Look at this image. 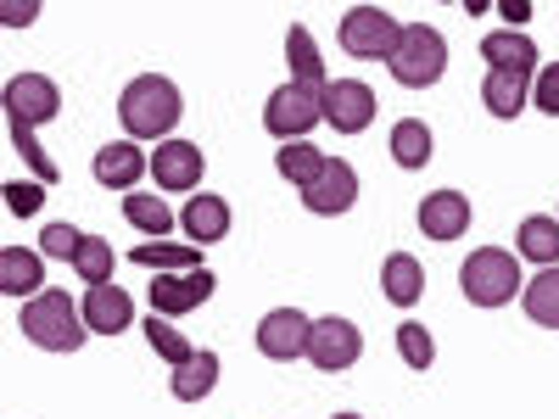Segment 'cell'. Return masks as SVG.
<instances>
[{
	"mask_svg": "<svg viewBox=\"0 0 559 419\" xmlns=\"http://www.w3.org/2000/svg\"><path fill=\"white\" fill-rule=\"evenodd\" d=\"M185 118V96H179V84L168 73H140L123 84V96H118V123L129 140H163L179 129Z\"/></svg>",
	"mask_w": 559,
	"mask_h": 419,
	"instance_id": "cell-1",
	"label": "cell"
},
{
	"mask_svg": "<svg viewBox=\"0 0 559 419\" xmlns=\"http://www.w3.org/2000/svg\"><path fill=\"white\" fill-rule=\"evenodd\" d=\"M17 324H23V336H28L39 352H79V347L90 342L84 308H79L62 286H45L34 302H23Z\"/></svg>",
	"mask_w": 559,
	"mask_h": 419,
	"instance_id": "cell-2",
	"label": "cell"
},
{
	"mask_svg": "<svg viewBox=\"0 0 559 419\" xmlns=\"http://www.w3.org/2000/svg\"><path fill=\"white\" fill-rule=\"evenodd\" d=\"M459 291L471 308H509L521 297V258L503 247H476L459 263Z\"/></svg>",
	"mask_w": 559,
	"mask_h": 419,
	"instance_id": "cell-3",
	"label": "cell"
},
{
	"mask_svg": "<svg viewBox=\"0 0 559 419\" xmlns=\"http://www.w3.org/2000/svg\"><path fill=\"white\" fill-rule=\"evenodd\" d=\"M386 68H392V79H397L403 89H431V84L448 73V39H442V28H431V23H403L397 51L386 57Z\"/></svg>",
	"mask_w": 559,
	"mask_h": 419,
	"instance_id": "cell-4",
	"label": "cell"
},
{
	"mask_svg": "<svg viewBox=\"0 0 559 419\" xmlns=\"http://www.w3.org/2000/svg\"><path fill=\"white\" fill-rule=\"evenodd\" d=\"M324 123V84H297L286 79L263 101V129L280 140V146H292V140H308L313 129Z\"/></svg>",
	"mask_w": 559,
	"mask_h": 419,
	"instance_id": "cell-5",
	"label": "cell"
},
{
	"mask_svg": "<svg viewBox=\"0 0 559 419\" xmlns=\"http://www.w3.org/2000/svg\"><path fill=\"white\" fill-rule=\"evenodd\" d=\"M397 34H403V23H397L386 7H353V12L342 17V28H336L342 51L358 57V62H386V57L397 51Z\"/></svg>",
	"mask_w": 559,
	"mask_h": 419,
	"instance_id": "cell-6",
	"label": "cell"
},
{
	"mask_svg": "<svg viewBox=\"0 0 559 419\" xmlns=\"http://www.w3.org/2000/svg\"><path fill=\"white\" fill-rule=\"evenodd\" d=\"M364 358V331L353 319L342 313H319L313 331H308V363L324 369V375H342V369H353Z\"/></svg>",
	"mask_w": 559,
	"mask_h": 419,
	"instance_id": "cell-7",
	"label": "cell"
},
{
	"mask_svg": "<svg viewBox=\"0 0 559 419\" xmlns=\"http://www.w3.org/2000/svg\"><path fill=\"white\" fill-rule=\"evenodd\" d=\"M0 101H7V118L12 123L45 129V123L62 112V89H57V79H45V73H12Z\"/></svg>",
	"mask_w": 559,
	"mask_h": 419,
	"instance_id": "cell-8",
	"label": "cell"
},
{
	"mask_svg": "<svg viewBox=\"0 0 559 419\" xmlns=\"http://www.w3.org/2000/svg\"><path fill=\"white\" fill-rule=\"evenodd\" d=\"M218 286V274L213 268H191V274H152V286H146V302L152 313L163 319H179V313H197Z\"/></svg>",
	"mask_w": 559,
	"mask_h": 419,
	"instance_id": "cell-9",
	"label": "cell"
},
{
	"mask_svg": "<svg viewBox=\"0 0 559 419\" xmlns=\"http://www.w3.org/2000/svg\"><path fill=\"white\" fill-rule=\"evenodd\" d=\"M376 112H381V101L364 79H331L324 84V123L336 134H364L376 123Z\"/></svg>",
	"mask_w": 559,
	"mask_h": 419,
	"instance_id": "cell-10",
	"label": "cell"
},
{
	"mask_svg": "<svg viewBox=\"0 0 559 419\" xmlns=\"http://www.w3.org/2000/svg\"><path fill=\"white\" fill-rule=\"evenodd\" d=\"M297 196H302V207L319 213V218H342V213H353V202H358V173H353L347 157H331V163L319 168V179L302 184Z\"/></svg>",
	"mask_w": 559,
	"mask_h": 419,
	"instance_id": "cell-11",
	"label": "cell"
},
{
	"mask_svg": "<svg viewBox=\"0 0 559 419\" xmlns=\"http://www.w3.org/2000/svg\"><path fill=\"white\" fill-rule=\"evenodd\" d=\"M308 331H313V319L302 308H274V313L258 319V352L274 358V363L308 358Z\"/></svg>",
	"mask_w": 559,
	"mask_h": 419,
	"instance_id": "cell-12",
	"label": "cell"
},
{
	"mask_svg": "<svg viewBox=\"0 0 559 419\" xmlns=\"http://www.w3.org/2000/svg\"><path fill=\"white\" fill-rule=\"evenodd\" d=\"M202 146L197 140H163V146L152 152V179L163 184V191H179V196H197V184H202Z\"/></svg>",
	"mask_w": 559,
	"mask_h": 419,
	"instance_id": "cell-13",
	"label": "cell"
},
{
	"mask_svg": "<svg viewBox=\"0 0 559 419\" xmlns=\"http://www.w3.org/2000/svg\"><path fill=\"white\" fill-rule=\"evenodd\" d=\"M229 202L224 196H213V191H197V196H185V207H179V229H185V241L191 247H218L224 236H229Z\"/></svg>",
	"mask_w": 559,
	"mask_h": 419,
	"instance_id": "cell-14",
	"label": "cell"
},
{
	"mask_svg": "<svg viewBox=\"0 0 559 419\" xmlns=\"http://www.w3.org/2000/svg\"><path fill=\"white\" fill-rule=\"evenodd\" d=\"M419 236L426 241H459L464 229H471V196L464 191H431L419 196Z\"/></svg>",
	"mask_w": 559,
	"mask_h": 419,
	"instance_id": "cell-15",
	"label": "cell"
},
{
	"mask_svg": "<svg viewBox=\"0 0 559 419\" xmlns=\"http://www.w3.org/2000/svg\"><path fill=\"white\" fill-rule=\"evenodd\" d=\"M481 62H487V73H515V79H537V68H543L532 34H515V28H492L481 39Z\"/></svg>",
	"mask_w": 559,
	"mask_h": 419,
	"instance_id": "cell-16",
	"label": "cell"
},
{
	"mask_svg": "<svg viewBox=\"0 0 559 419\" xmlns=\"http://www.w3.org/2000/svg\"><path fill=\"white\" fill-rule=\"evenodd\" d=\"M90 168H96V184L129 196V184H140V173H152V157L140 152V140H107Z\"/></svg>",
	"mask_w": 559,
	"mask_h": 419,
	"instance_id": "cell-17",
	"label": "cell"
},
{
	"mask_svg": "<svg viewBox=\"0 0 559 419\" xmlns=\"http://www.w3.org/2000/svg\"><path fill=\"white\" fill-rule=\"evenodd\" d=\"M45 252L34 247H0V291L17 297V302H34L45 291Z\"/></svg>",
	"mask_w": 559,
	"mask_h": 419,
	"instance_id": "cell-18",
	"label": "cell"
},
{
	"mask_svg": "<svg viewBox=\"0 0 559 419\" xmlns=\"http://www.w3.org/2000/svg\"><path fill=\"white\" fill-rule=\"evenodd\" d=\"M84 324H90V336H123L129 324H134V297L123 286H96V291H84Z\"/></svg>",
	"mask_w": 559,
	"mask_h": 419,
	"instance_id": "cell-19",
	"label": "cell"
},
{
	"mask_svg": "<svg viewBox=\"0 0 559 419\" xmlns=\"http://www.w3.org/2000/svg\"><path fill=\"white\" fill-rule=\"evenodd\" d=\"M381 291L392 308H414L419 297H426V263H419L414 252H392L381 263Z\"/></svg>",
	"mask_w": 559,
	"mask_h": 419,
	"instance_id": "cell-20",
	"label": "cell"
},
{
	"mask_svg": "<svg viewBox=\"0 0 559 419\" xmlns=\"http://www.w3.org/2000/svg\"><path fill=\"white\" fill-rule=\"evenodd\" d=\"M515 258H526V263H537V268H554V263H559V218H548V213L521 218V229H515Z\"/></svg>",
	"mask_w": 559,
	"mask_h": 419,
	"instance_id": "cell-21",
	"label": "cell"
},
{
	"mask_svg": "<svg viewBox=\"0 0 559 419\" xmlns=\"http://www.w3.org/2000/svg\"><path fill=\"white\" fill-rule=\"evenodd\" d=\"M213 386H218V352L213 347H197V358L168 375V392L179 403H202V397H213Z\"/></svg>",
	"mask_w": 559,
	"mask_h": 419,
	"instance_id": "cell-22",
	"label": "cell"
},
{
	"mask_svg": "<svg viewBox=\"0 0 559 419\" xmlns=\"http://www.w3.org/2000/svg\"><path fill=\"white\" fill-rule=\"evenodd\" d=\"M392 163L397 168H408V173H419L431 163V152H437V140H431V123H419V118H397L392 123Z\"/></svg>",
	"mask_w": 559,
	"mask_h": 419,
	"instance_id": "cell-23",
	"label": "cell"
},
{
	"mask_svg": "<svg viewBox=\"0 0 559 419\" xmlns=\"http://www.w3.org/2000/svg\"><path fill=\"white\" fill-rule=\"evenodd\" d=\"M129 263L157 268V274H191V268H202V247H191V241H140L129 252Z\"/></svg>",
	"mask_w": 559,
	"mask_h": 419,
	"instance_id": "cell-24",
	"label": "cell"
},
{
	"mask_svg": "<svg viewBox=\"0 0 559 419\" xmlns=\"http://www.w3.org/2000/svg\"><path fill=\"white\" fill-rule=\"evenodd\" d=\"M526 101H532V79H515V73H487V84H481V107H487L498 123L521 118V112H526Z\"/></svg>",
	"mask_w": 559,
	"mask_h": 419,
	"instance_id": "cell-25",
	"label": "cell"
},
{
	"mask_svg": "<svg viewBox=\"0 0 559 419\" xmlns=\"http://www.w3.org/2000/svg\"><path fill=\"white\" fill-rule=\"evenodd\" d=\"M286 68H292L297 84H331V79H324V51H319V39H313L302 23L286 28Z\"/></svg>",
	"mask_w": 559,
	"mask_h": 419,
	"instance_id": "cell-26",
	"label": "cell"
},
{
	"mask_svg": "<svg viewBox=\"0 0 559 419\" xmlns=\"http://www.w3.org/2000/svg\"><path fill=\"white\" fill-rule=\"evenodd\" d=\"M123 218L134 229H146V241H168V229H179V213H168L163 196H146V191H129L123 196Z\"/></svg>",
	"mask_w": 559,
	"mask_h": 419,
	"instance_id": "cell-27",
	"label": "cell"
},
{
	"mask_svg": "<svg viewBox=\"0 0 559 419\" xmlns=\"http://www.w3.org/2000/svg\"><path fill=\"white\" fill-rule=\"evenodd\" d=\"M68 268L84 279V291H96V286H112L118 252H112V241H107V236H84V247H79V258H73Z\"/></svg>",
	"mask_w": 559,
	"mask_h": 419,
	"instance_id": "cell-28",
	"label": "cell"
},
{
	"mask_svg": "<svg viewBox=\"0 0 559 419\" xmlns=\"http://www.w3.org/2000/svg\"><path fill=\"white\" fill-rule=\"evenodd\" d=\"M324 163H331V157H324V152L313 146V140H292V146H280V152H274V168H280V179H286V184H297V191L319 179V168H324Z\"/></svg>",
	"mask_w": 559,
	"mask_h": 419,
	"instance_id": "cell-29",
	"label": "cell"
},
{
	"mask_svg": "<svg viewBox=\"0 0 559 419\" xmlns=\"http://www.w3.org/2000/svg\"><path fill=\"white\" fill-rule=\"evenodd\" d=\"M526 319L543 331H559V263L526 279Z\"/></svg>",
	"mask_w": 559,
	"mask_h": 419,
	"instance_id": "cell-30",
	"label": "cell"
},
{
	"mask_svg": "<svg viewBox=\"0 0 559 419\" xmlns=\"http://www.w3.org/2000/svg\"><path fill=\"white\" fill-rule=\"evenodd\" d=\"M140 331H146V342H152V352L168 363V369H179V363H191L197 358V347L191 342H185L179 331H174V324L163 319V313H152V319H140Z\"/></svg>",
	"mask_w": 559,
	"mask_h": 419,
	"instance_id": "cell-31",
	"label": "cell"
},
{
	"mask_svg": "<svg viewBox=\"0 0 559 419\" xmlns=\"http://www.w3.org/2000/svg\"><path fill=\"white\" fill-rule=\"evenodd\" d=\"M397 352H403L408 369H431L437 363V342H431V331L419 319H403L397 324Z\"/></svg>",
	"mask_w": 559,
	"mask_h": 419,
	"instance_id": "cell-32",
	"label": "cell"
},
{
	"mask_svg": "<svg viewBox=\"0 0 559 419\" xmlns=\"http://www.w3.org/2000/svg\"><path fill=\"white\" fill-rule=\"evenodd\" d=\"M7 129H12V146H17V157L34 168V179H39V184H57V173H62V168H57L51 157H45V146L34 140V129H28V123H12V118H7Z\"/></svg>",
	"mask_w": 559,
	"mask_h": 419,
	"instance_id": "cell-33",
	"label": "cell"
},
{
	"mask_svg": "<svg viewBox=\"0 0 559 419\" xmlns=\"http://www.w3.org/2000/svg\"><path fill=\"white\" fill-rule=\"evenodd\" d=\"M79 247H84V229H73V224H45L39 229V252L57 258V263H73Z\"/></svg>",
	"mask_w": 559,
	"mask_h": 419,
	"instance_id": "cell-34",
	"label": "cell"
},
{
	"mask_svg": "<svg viewBox=\"0 0 559 419\" xmlns=\"http://www.w3.org/2000/svg\"><path fill=\"white\" fill-rule=\"evenodd\" d=\"M45 207V184H28V179H7V213L12 218H34Z\"/></svg>",
	"mask_w": 559,
	"mask_h": 419,
	"instance_id": "cell-35",
	"label": "cell"
},
{
	"mask_svg": "<svg viewBox=\"0 0 559 419\" xmlns=\"http://www.w3.org/2000/svg\"><path fill=\"white\" fill-rule=\"evenodd\" d=\"M532 107L548 112V118H559V62H543V68H537V79H532Z\"/></svg>",
	"mask_w": 559,
	"mask_h": 419,
	"instance_id": "cell-36",
	"label": "cell"
},
{
	"mask_svg": "<svg viewBox=\"0 0 559 419\" xmlns=\"http://www.w3.org/2000/svg\"><path fill=\"white\" fill-rule=\"evenodd\" d=\"M498 12H503V28L526 34V23H532V0H498Z\"/></svg>",
	"mask_w": 559,
	"mask_h": 419,
	"instance_id": "cell-37",
	"label": "cell"
},
{
	"mask_svg": "<svg viewBox=\"0 0 559 419\" xmlns=\"http://www.w3.org/2000/svg\"><path fill=\"white\" fill-rule=\"evenodd\" d=\"M39 17V7H28V0H7V7H0V23L7 28H28Z\"/></svg>",
	"mask_w": 559,
	"mask_h": 419,
	"instance_id": "cell-38",
	"label": "cell"
},
{
	"mask_svg": "<svg viewBox=\"0 0 559 419\" xmlns=\"http://www.w3.org/2000/svg\"><path fill=\"white\" fill-rule=\"evenodd\" d=\"M331 419H364V414H331Z\"/></svg>",
	"mask_w": 559,
	"mask_h": 419,
	"instance_id": "cell-39",
	"label": "cell"
},
{
	"mask_svg": "<svg viewBox=\"0 0 559 419\" xmlns=\"http://www.w3.org/2000/svg\"><path fill=\"white\" fill-rule=\"evenodd\" d=\"M554 218H559V213H554Z\"/></svg>",
	"mask_w": 559,
	"mask_h": 419,
	"instance_id": "cell-40",
	"label": "cell"
}]
</instances>
